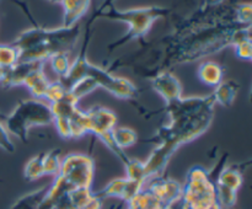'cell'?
Listing matches in <instances>:
<instances>
[{
    "label": "cell",
    "instance_id": "cb8c5ba5",
    "mask_svg": "<svg viewBox=\"0 0 252 209\" xmlns=\"http://www.w3.org/2000/svg\"><path fill=\"white\" fill-rule=\"evenodd\" d=\"M97 84L91 78H83L79 81H76L73 86L68 90V92L71 96L76 98L78 101H80L81 98L85 97L86 95L91 93L93 91H95L97 89Z\"/></svg>",
    "mask_w": 252,
    "mask_h": 209
},
{
    "label": "cell",
    "instance_id": "1f68e13d",
    "mask_svg": "<svg viewBox=\"0 0 252 209\" xmlns=\"http://www.w3.org/2000/svg\"><path fill=\"white\" fill-rule=\"evenodd\" d=\"M225 1L226 0H203L199 9H203V10L213 9V7L220 6V5H223Z\"/></svg>",
    "mask_w": 252,
    "mask_h": 209
},
{
    "label": "cell",
    "instance_id": "277c9868",
    "mask_svg": "<svg viewBox=\"0 0 252 209\" xmlns=\"http://www.w3.org/2000/svg\"><path fill=\"white\" fill-rule=\"evenodd\" d=\"M96 19H97V16H96L95 11H94L90 20L86 24L85 39H84V43L81 46L78 58L71 63L70 69L66 73V75L58 79V80L63 84L66 90H69L80 79L91 78L97 84L98 88H102L103 90L110 92L115 97L121 98V100H134V98L138 97L139 90H138V88L132 81H129L126 78L113 75L107 69L95 65V64L90 63L88 60L86 52H88L89 41H90V27Z\"/></svg>",
    "mask_w": 252,
    "mask_h": 209
},
{
    "label": "cell",
    "instance_id": "83f0119b",
    "mask_svg": "<svg viewBox=\"0 0 252 209\" xmlns=\"http://www.w3.org/2000/svg\"><path fill=\"white\" fill-rule=\"evenodd\" d=\"M66 92H68V90L64 88V85L59 80L49 81L43 100H46L48 103H54L57 101H61L66 95Z\"/></svg>",
    "mask_w": 252,
    "mask_h": 209
},
{
    "label": "cell",
    "instance_id": "d6986e66",
    "mask_svg": "<svg viewBox=\"0 0 252 209\" xmlns=\"http://www.w3.org/2000/svg\"><path fill=\"white\" fill-rule=\"evenodd\" d=\"M128 203L133 204L138 209H166L161 201L145 186H143V188L135 194L134 198Z\"/></svg>",
    "mask_w": 252,
    "mask_h": 209
},
{
    "label": "cell",
    "instance_id": "30bf717a",
    "mask_svg": "<svg viewBox=\"0 0 252 209\" xmlns=\"http://www.w3.org/2000/svg\"><path fill=\"white\" fill-rule=\"evenodd\" d=\"M251 161L221 167L216 179L218 202L224 209H231L238 201V192L244 183V171Z\"/></svg>",
    "mask_w": 252,
    "mask_h": 209
},
{
    "label": "cell",
    "instance_id": "7c38bea8",
    "mask_svg": "<svg viewBox=\"0 0 252 209\" xmlns=\"http://www.w3.org/2000/svg\"><path fill=\"white\" fill-rule=\"evenodd\" d=\"M153 90L159 93L165 103L182 97V85L170 70H158L150 76Z\"/></svg>",
    "mask_w": 252,
    "mask_h": 209
},
{
    "label": "cell",
    "instance_id": "d4e9b609",
    "mask_svg": "<svg viewBox=\"0 0 252 209\" xmlns=\"http://www.w3.org/2000/svg\"><path fill=\"white\" fill-rule=\"evenodd\" d=\"M48 61L51 64V68L53 69V71L58 75L59 79L66 75L71 65L70 60H69V54L65 52H58V53L53 54L48 59Z\"/></svg>",
    "mask_w": 252,
    "mask_h": 209
},
{
    "label": "cell",
    "instance_id": "9a60e30c",
    "mask_svg": "<svg viewBox=\"0 0 252 209\" xmlns=\"http://www.w3.org/2000/svg\"><path fill=\"white\" fill-rule=\"evenodd\" d=\"M91 0H63V26L71 27L79 24V20L88 12Z\"/></svg>",
    "mask_w": 252,
    "mask_h": 209
},
{
    "label": "cell",
    "instance_id": "7a4b0ae2",
    "mask_svg": "<svg viewBox=\"0 0 252 209\" xmlns=\"http://www.w3.org/2000/svg\"><path fill=\"white\" fill-rule=\"evenodd\" d=\"M249 36H251V26L238 22L208 25L182 34H170L166 38L165 58L158 70H169L172 65L191 63L216 54Z\"/></svg>",
    "mask_w": 252,
    "mask_h": 209
},
{
    "label": "cell",
    "instance_id": "4dcf8cb0",
    "mask_svg": "<svg viewBox=\"0 0 252 209\" xmlns=\"http://www.w3.org/2000/svg\"><path fill=\"white\" fill-rule=\"evenodd\" d=\"M6 116L0 113V149H2L6 152H15L16 148H15L14 142L10 138V134L7 133L6 128H5L4 120Z\"/></svg>",
    "mask_w": 252,
    "mask_h": 209
},
{
    "label": "cell",
    "instance_id": "e0dca14e",
    "mask_svg": "<svg viewBox=\"0 0 252 209\" xmlns=\"http://www.w3.org/2000/svg\"><path fill=\"white\" fill-rule=\"evenodd\" d=\"M44 63L37 66L36 69L31 71L27 75L26 80H25L24 86L29 89L30 93L33 96V98H38V100H43L44 93H46L47 88H48L49 80L47 79L46 74H44Z\"/></svg>",
    "mask_w": 252,
    "mask_h": 209
},
{
    "label": "cell",
    "instance_id": "f546056e",
    "mask_svg": "<svg viewBox=\"0 0 252 209\" xmlns=\"http://www.w3.org/2000/svg\"><path fill=\"white\" fill-rule=\"evenodd\" d=\"M234 49H235V54L238 58L243 59V60H249L252 59V41L251 36L244 37V38L239 39L235 44H234Z\"/></svg>",
    "mask_w": 252,
    "mask_h": 209
},
{
    "label": "cell",
    "instance_id": "9c48e42d",
    "mask_svg": "<svg viewBox=\"0 0 252 209\" xmlns=\"http://www.w3.org/2000/svg\"><path fill=\"white\" fill-rule=\"evenodd\" d=\"M58 176L71 189L91 188L95 176V162L90 155L68 154L62 159Z\"/></svg>",
    "mask_w": 252,
    "mask_h": 209
},
{
    "label": "cell",
    "instance_id": "836d02e7",
    "mask_svg": "<svg viewBox=\"0 0 252 209\" xmlns=\"http://www.w3.org/2000/svg\"><path fill=\"white\" fill-rule=\"evenodd\" d=\"M47 1L54 2V4H62V1H63V0H47Z\"/></svg>",
    "mask_w": 252,
    "mask_h": 209
},
{
    "label": "cell",
    "instance_id": "2e32d148",
    "mask_svg": "<svg viewBox=\"0 0 252 209\" xmlns=\"http://www.w3.org/2000/svg\"><path fill=\"white\" fill-rule=\"evenodd\" d=\"M224 68L219 63L213 60H207L199 64L197 75L201 83L209 88H216L224 80Z\"/></svg>",
    "mask_w": 252,
    "mask_h": 209
},
{
    "label": "cell",
    "instance_id": "52a82bcc",
    "mask_svg": "<svg viewBox=\"0 0 252 209\" xmlns=\"http://www.w3.org/2000/svg\"><path fill=\"white\" fill-rule=\"evenodd\" d=\"M4 124L9 134L19 138L22 143H27L30 128L53 124L51 106L38 98L22 100L15 106L12 112L5 117Z\"/></svg>",
    "mask_w": 252,
    "mask_h": 209
},
{
    "label": "cell",
    "instance_id": "7402d4cb",
    "mask_svg": "<svg viewBox=\"0 0 252 209\" xmlns=\"http://www.w3.org/2000/svg\"><path fill=\"white\" fill-rule=\"evenodd\" d=\"M43 155L44 152H39L36 156L31 157L25 165L24 177L26 181H36L44 176L43 171Z\"/></svg>",
    "mask_w": 252,
    "mask_h": 209
},
{
    "label": "cell",
    "instance_id": "6da1fadb",
    "mask_svg": "<svg viewBox=\"0 0 252 209\" xmlns=\"http://www.w3.org/2000/svg\"><path fill=\"white\" fill-rule=\"evenodd\" d=\"M213 96L181 97L165 103V113L170 122L162 125L149 142L157 143V147L144 161L145 179L161 176L171 160L172 155L181 145L192 142L208 130L214 118ZM145 181V182H147Z\"/></svg>",
    "mask_w": 252,
    "mask_h": 209
},
{
    "label": "cell",
    "instance_id": "ffe728a7",
    "mask_svg": "<svg viewBox=\"0 0 252 209\" xmlns=\"http://www.w3.org/2000/svg\"><path fill=\"white\" fill-rule=\"evenodd\" d=\"M47 191H48V187L43 186L41 187V188L36 189V191L30 192V193L20 197V198L10 207V209H38L42 201H43V198L46 197Z\"/></svg>",
    "mask_w": 252,
    "mask_h": 209
},
{
    "label": "cell",
    "instance_id": "603a6c76",
    "mask_svg": "<svg viewBox=\"0 0 252 209\" xmlns=\"http://www.w3.org/2000/svg\"><path fill=\"white\" fill-rule=\"evenodd\" d=\"M61 149H52L43 155V171L44 176H54L59 174L61 169Z\"/></svg>",
    "mask_w": 252,
    "mask_h": 209
},
{
    "label": "cell",
    "instance_id": "5bb4252c",
    "mask_svg": "<svg viewBox=\"0 0 252 209\" xmlns=\"http://www.w3.org/2000/svg\"><path fill=\"white\" fill-rule=\"evenodd\" d=\"M46 61H17L15 65L7 69L6 76L2 81L1 86L5 89L16 88V86H24L25 80L27 75L31 73L33 69L39 66Z\"/></svg>",
    "mask_w": 252,
    "mask_h": 209
},
{
    "label": "cell",
    "instance_id": "4fadbf2b",
    "mask_svg": "<svg viewBox=\"0 0 252 209\" xmlns=\"http://www.w3.org/2000/svg\"><path fill=\"white\" fill-rule=\"evenodd\" d=\"M143 186L144 183L142 182L133 181L127 177H121V179H112L102 189L96 192L95 196L102 201L105 198H120L125 203H128L134 198L135 194L143 188Z\"/></svg>",
    "mask_w": 252,
    "mask_h": 209
},
{
    "label": "cell",
    "instance_id": "ac0fdd59",
    "mask_svg": "<svg viewBox=\"0 0 252 209\" xmlns=\"http://www.w3.org/2000/svg\"><path fill=\"white\" fill-rule=\"evenodd\" d=\"M239 89H240V85L236 81L223 80L218 86L214 88L213 93H212L214 102L219 103L223 107H230L238 96Z\"/></svg>",
    "mask_w": 252,
    "mask_h": 209
},
{
    "label": "cell",
    "instance_id": "ba28073f",
    "mask_svg": "<svg viewBox=\"0 0 252 209\" xmlns=\"http://www.w3.org/2000/svg\"><path fill=\"white\" fill-rule=\"evenodd\" d=\"M86 128L88 133H93L121 161L123 165L127 164L129 157L123 150L118 149L112 139V132L117 124V116L112 110L102 106H94L90 110L85 111Z\"/></svg>",
    "mask_w": 252,
    "mask_h": 209
},
{
    "label": "cell",
    "instance_id": "8fae6325",
    "mask_svg": "<svg viewBox=\"0 0 252 209\" xmlns=\"http://www.w3.org/2000/svg\"><path fill=\"white\" fill-rule=\"evenodd\" d=\"M150 189L158 198L161 201L166 209L174 208L179 203L182 196V184L170 177L158 176L148 179L144 184Z\"/></svg>",
    "mask_w": 252,
    "mask_h": 209
},
{
    "label": "cell",
    "instance_id": "3957f363",
    "mask_svg": "<svg viewBox=\"0 0 252 209\" xmlns=\"http://www.w3.org/2000/svg\"><path fill=\"white\" fill-rule=\"evenodd\" d=\"M12 2L19 5L32 22L31 29L20 33L11 43L19 51V61H47L58 52L69 53L73 51L80 34V25L53 30L43 29L34 21L26 2L20 0H12Z\"/></svg>",
    "mask_w": 252,
    "mask_h": 209
},
{
    "label": "cell",
    "instance_id": "f1b7e54d",
    "mask_svg": "<svg viewBox=\"0 0 252 209\" xmlns=\"http://www.w3.org/2000/svg\"><path fill=\"white\" fill-rule=\"evenodd\" d=\"M252 5L251 1L235 5V21L244 26H251Z\"/></svg>",
    "mask_w": 252,
    "mask_h": 209
},
{
    "label": "cell",
    "instance_id": "8992f818",
    "mask_svg": "<svg viewBox=\"0 0 252 209\" xmlns=\"http://www.w3.org/2000/svg\"><path fill=\"white\" fill-rule=\"evenodd\" d=\"M218 172L213 175V171H208L198 165L192 166L182 186L180 209H216L220 206L216 188Z\"/></svg>",
    "mask_w": 252,
    "mask_h": 209
},
{
    "label": "cell",
    "instance_id": "44dd1931",
    "mask_svg": "<svg viewBox=\"0 0 252 209\" xmlns=\"http://www.w3.org/2000/svg\"><path fill=\"white\" fill-rule=\"evenodd\" d=\"M112 139L118 149L125 151V149H127V148L135 145V143L138 142V134L132 128L117 127L116 125L112 132Z\"/></svg>",
    "mask_w": 252,
    "mask_h": 209
},
{
    "label": "cell",
    "instance_id": "484cf974",
    "mask_svg": "<svg viewBox=\"0 0 252 209\" xmlns=\"http://www.w3.org/2000/svg\"><path fill=\"white\" fill-rule=\"evenodd\" d=\"M126 167V177L129 179H133V181L142 182V183L145 184V174H144V164L143 161H139V160H128L127 164H125Z\"/></svg>",
    "mask_w": 252,
    "mask_h": 209
},
{
    "label": "cell",
    "instance_id": "d6a6232c",
    "mask_svg": "<svg viewBox=\"0 0 252 209\" xmlns=\"http://www.w3.org/2000/svg\"><path fill=\"white\" fill-rule=\"evenodd\" d=\"M6 71H7L6 68H4V66L0 65V85H1L2 81H4V79H5V76H6Z\"/></svg>",
    "mask_w": 252,
    "mask_h": 209
},
{
    "label": "cell",
    "instance_id": "5b68a950",
    "mask_svg": "<svg viewBox=\"0 0 252 209\" xmlns=\"http://www.w3.org/2000/svg\"><path fill=\"white\" fill-rule=\"evenodd\" d=\"M95 11L97 19L106 17V19L116 20V21H122L128 24V27H129L125 36L107 47L108 54H111L113 51L125 46L133 39H142L150 31L153 24L157 20L167 16L171 12V9L153 5V6L137 7V9L121 11L115 7L113 0H105L98 9H95Z\"/></svg>",
    "mask_w": 252,
    "mask_h": 209
},
{
    "label": "cell",
    "instance_id": "4316f807",
    "mask_svg": "<svg viewBox=\"0 0 252 209\" xmlns=\"http://www.w3.org/2000/svg\"><path fill=\"white\" fill-rule=\"evenodd\" d=\"M19 61V51L15 46L0 44V65L9 69Z\"/></svg>",
    "mask_w": 252,
    "mask_h": 209
}]
</instances>
